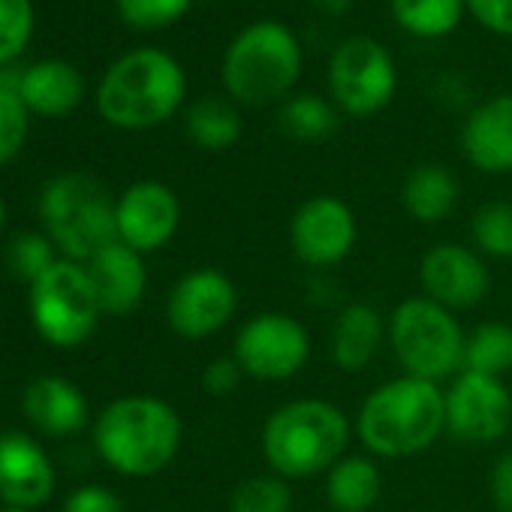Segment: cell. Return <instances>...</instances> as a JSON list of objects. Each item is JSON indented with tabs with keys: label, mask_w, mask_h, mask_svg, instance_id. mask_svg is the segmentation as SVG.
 Returning a JSON list of instances; mask_svg holds the SVG:
<instances>
[{
	"label": "cell",
	"mask_w": 512,
	"mask_h": 512,
	"mask_svg": "<svg viewBox=\"0 0 512 512\" xmlns=\"http://www.w3.org/2000/svg\"><path fill=\"white\" fill-rule=\"evenodd\" d=\"M353 428L374 458L419 455L446 431L443 389L410 374L386 380L362 401Z\"/></svg>",
	"instance_id": "cell-1"
},
{
	"label": "cell",
	"mask_w": 512,
	"mask_h": 512,
	"mask_svg": "<svg viewBox=\"0 0 512 512\" xmlns=\"http://www.w3.org/2000/svg\"><path fill=\"white\" fill-rule=\"evenodd\" d=\"M85 94V82L79 70L67 61H40L22 76V100L31 112L46 118L70 115Z\"/></svg>",
	"instance_id": "cell-21"
},
{
	"label": "cell",
	"mask_w": 512,
	"mask_h": 512,
	"mask_svg": "<svg viewBox=\"0 0 512 512\" xmlns=\"http://www.w3.org/2000/svg\"><path fill=\"white\" fill-rule=\"evenodd\" d=\"M190 4L193 0H118V13L127 25L154 31L178 22L190 10Z\"/></svg>",
	"instance_id": "cell-32"
},
{
	"label": "cell",
	"mask_w": 512,
	"mask_h": 512,
	"mask_svg": "<svg viewBox=\"0 0 512 512\" xmlns=\"http://www.w3.org/2000/svg\"><path fill=\"white\" fill-rule=\"evenodd\" d=\"M0 512H31V509H10V506H7V509H0Z\"/></svg>",
	"instance_id": "cell-41"
},
{
	"label": "cell",
	"mask_w": 512,
	"mask_h": 512,
	"mask_svg": "<svg viewBox=\"0 0 512 512\" xmlns=\"http://www.w3.org/2000/svg\"><path fill=\"white\" fill-rule=\"evenodd\" d=\"M232 356L244 377L269 383L290 380L311 359V335L296 317L284 311H266L250 317L238 329Z\"/></svg>",
	"instance_id": "cell-9"
},
{
	"label": "cell",
	"mask_w": 512,
	"mask_h": 512,
	"mask_svg": "<svg viewBox=\"0 0 512 512\" xmlns=\"http://www.w3.org/2000/svg\"><path fill=\"white\" fill-rule=\"evenodd\" d=\"M118 241L136 253L163 250L181 226V202L160 181H136L115 202Z\"/></svg>",
	"instance_id": "cell-14"
},
{
	"label": "cell",
	"mask_w": 512,
	"mask_h": 512,
	"mask_svg": "<svg viewBox=\"0 0 512 512\" xmlns=\"http://www.w3.org/2000/svg\"><path fill=\"white\" fill-rule=\"evenodd\" d=\"M34 31L31 0H0V67L22 55Z\"/></svg>",
	"instance_id": "cell-31"
},
{
	"label": "cell",
	"mask_w": 512,
	"mask_h": 512,
	"mask_svg": "<svg viewBox=\"0 0 512 512\" xmlns=\"http://www.w3.org/2000/svg\"><path fill=\"white\" fill-rule=\"evenodd\" d=\"M238 290L220 269L187 272L166 299V323L178 338L202 341L232 323Z\"/></svg>",
	"instance_id": "cell-12"
},
{
	"label": "cell",
	"mask_w": 512,
	"mask_h": 512,
	"mask_svg": "<svg viewBox=\"0 0 512 512\" xmlns=\"http://www.w3.org/2000/svg\"><path fill=\"white\" fill-rule=\"evenodd\" d=\"M464 7V0H392V16L413 37H446L458 28Z\"/></svg>",
	"instance_id": "cell-26"
},
{
	"label": "cell",
	"mask_w": 512,
	"mask_h": 512,
	"mask_svg": "<svg viewBox=\"0 0 512 512\" xmlns=\"http://www.w3.org/2000/svg\"><path fill=\"white\" fill-rule=\"evenodd\" d=\"M386 335H389V323L374 305L350 302L341 308L332 326V338H329L332 362L347 374L365 371L380 353Z\"/></svg>",
	"instance_id": "cell-20"
},
{
	"label": "cell",
	"mask_w": 512,
	"mask_h": 512,
	"mask_svg": "<svg viewBox=\"0 0 512 512\" xmlns=\"http://www.w3.org/2000/svg\"><path fill=\"white\" fill-rule=\"evenodd\" d=\"M28 290L31 323L46 344L58 350H76L97 332L103 308L85 263L61 256Z\"/></svg>",
	"instance_id": "cell-8"
},
{
	"label": "cell",
	"mask_w": 512,
	"mask_h": 512,
	"mask_svg": "<svg viewBox=\"0 0 512 512\" xmlns=\"http://www.w3.org/2000/svg\"><path fill=\"white\" fill-rule=\"evenodd\" d=\"M395 64L392 55L371 37H350L341 43L329 64V88L347 115L368 118L383 112L395 97Z\"/></svg>",
	"instance_id": "cell-10"
},
{
	"label": "cell",
	"mask_w": 512,
	"mask_h": 512,
	"mask_svg": "<svg viewBox=\"0 0 512 512\" xmlns=\"http://www.w3.org/2000/svg\"><path fill=\"white\" fill-rule=\"evenodd\" d=\"M184 70L160 49H136L115 61L97 88L100 115L121 130H148L172 118L184 100Z\"/></svg>",
	"instance_id": "cell-4"
},
{
	"label": "cell",
	"mask_w": 512,
	"mask_h": 512,
	"mask_svg": "<svg viewBox=\"0 0 512 512\" xmlns=\"http://www.w3.org/2000/svg\"><path fill=\"white\" fill-rule=\"evenodd\" d=\"M404 211L419 223H437L449 217L458 205V181L446 166L422 163L410 169L401 187Z\"/></svg>",
	"instance_id": "cell-23"
},
{
	"label": "cell",
	"mask_w": 512,
	"mask_h": 512,
	"mask_svg": "<svg viewBox=\"0 0 512 512\" xmlns=\"http://www.w3.org/2000/svg\"><path fill=\"white\" fill-rule=\"evenodd\" d=\"M115 202L103 181L88 172H64L40 193V217L64 260L91 263L100 250L118 241Z\"/></svg>",
	"instance_id": "cell-5"
},
{
	"label": "cell",
	"mask_w": 512,
	"mask_h": 512,
	"mask_svg": "<svg viewBox=\"0 0 512 512\" xmlns=\"http://www.w3.org/2000/svg\"><path fill=\"white\" fill-rule=\"evenodd\" d=\"M314 4H317L323 13H329V16H341V13L350 10L353 0H314Z\"/></svg>",
	"instance_id": "cell-39"
},
{
	"label": "cell",
	"mask_w": 512,
	"mask_h": 512,
	"mask_svg": "<svg viewBox=\"0 0 512 512\" xmlns=\"http://www.w3.org/2000/svg\"><path fill=\"white\" fill-rule=\"evenodd\" d=\"M4 226H7V202L0 199V229H4Z\"/></svg>",
	"instance_id": "cell-40"
},
{
	"label": "cell",
	"mask_w": 512,
	"mask_h": 512,
	"mask_svg": "<svg viewBox=\"0 0 512 512\" xmlns=\"http://www.w3.org/2000/svg\"><path fill=\"white\" fill-rule=\"evenodd\" d=\"M28 112L22 94H0V166L19 157L28 139Z\"/></svg>",
	"instance_id": "cell-33"
},
{
	"label": "cell",
	"mask_w": 512,
	"mask_h": 512,
	"mask_svg": "<svg viewBox=\"0 0 512 512\" xmlns=\"http://www.w3.org/2000/svg\"><path fill=\"white\" fill-rule=\"evenodd\" d=\"M461 151L479 172H512V94L491 97L467 115L461 127Z\"/></svg>",
	"instance_id": "cell-18"
},
{
	"label": "cell",
	"mask_w": 512,
	"mask_h": 512,
	"mask_svg": "<svg viewBox=\"0 0 512 512\" xmlns=\"http://www.w3.org/2000/svg\"><path fill=\"white\" fill-rule=\"evenodd\" d=\"M461 323L428 296L404 299L389 317V344L404 374L440 383L464 368Z\"/></svg>",
	"instance_id": "cell-7"
},
{
	"label": "cell",
	"mask_w": 512,
	"mask_h": 512,
	"mask_svg": "<svg viewBox=\"0 0 512 512\" xmlns=\"http://www.w3.org/2000/svg\"><path fill=\"white\" fill-rule=\"evenodd\" d=\"M187 136L205 151H223L241 139V115L235 106L217 97H205L187 112Z\"/></svg>",
	"instance_id": "cell-24"
},
{
	"label": "cell",
	"mask_w": 512,
	"mask_h": 512,
	"mask_svg": "<svg viewBox=\"0 0 512 512\" xmlns=\"http://www.w3.org/2000/svg\"><path fill=\"white\" fill-rule=\"evenodd\" d=\"M184 440L181 416L154 395H124L94 422V449L121 476L145 479L166 470Z\"/></svg>",
	"instance_id": "cell-2"
},
{
	"label": "cell",
	"mask_w": 512,
	"mask_h": 512,
	"mask_svg": "<svg viewBox=\"0 0 512 512\" xmlns=\"http://www.w3.org/2000/svg\"><path fill=\"white\" fill-rule=\"evenodd\" d=\"M85 266L97 290L103 317H127L142 305L148 290V272L142 253H136L121 241H112Z\"/></svg>",
	"instance_id": "cell-17"
},
{
	"label": "cell",
	"mask_w": 512,
	"mask_h": 512,
	"mask_svg": "<svg viewBox=\"0 0 512 512\" xmlns=\"http://www.w3.org/2000/svg\"><path fill=\"white\" fill-rule=\"evenodd\" d=\"M488 377H500L512 371V326L506 323H482L464 341V368Z\"/></svg>",
	"instance_id": "cell-25"
},
{
	"label": "cell",
	"mask_w": 512,
	"mask_h": 512,
	"mask_svg": "<svg viewBox=\"0 0 512 512\" xmlns=\"http://www.w3.org/2000/svg\"><path fill=\"white\" fill-rule=\"evenodd\" d=\"M55 464L25 431L0 434V500L10 509H40L55 494Z\"/></svg>",
	"instance_id": "cell-16"
},
{
	"label": "cell",
	"mask_w": 512,
	"mask_h": 512,
	"mask_svg": "<svg viewBox=\"0 0 512 512\" xmlns=\"http://www.w3.org/2000/svg\"><path fill=\"white\" fill-rule=\"evenodd\" d=\"M22 76L25 70H13V67H0V94H22Z\"/></svg>",
	"instance_id": "cell-38"
},
{
	"label": "cell",
	"mask_w": 512,
	"mask_h": 512,
	"mask_svg": "<svg viewBox=\"0 0 512 512\" xmlns=\"http://www.w3.org/2000/svg\"><path fill=\"white\" fill-rule=\"evenodd\" d=\"M302 73V49L290 28L256 22L226 49L223 85L244 106H269L290 94Z\"/></svg>",
	"instance_id": "cell-6"
},
{
	"label": "cell",
	"mask_w": 512,
	"mask_h": 512,
	"mask_svg": "<svg viewBox=\"0 0 512 512\" xmlns=\"http://www.w3.org/2000/svg\"><path fill=\"white\" fill-rule=\"evenodd\" d=\"M347 413L326 398H296L281 404L263 425V455L284 479L329 473L350 446Z\"/></svg>",
	"instance_id": "cell-3"
},
{
	"label": "cell",
	"mask_w": 512,
	"mask_h": 512,
	"mask_svg": "<svg viewBox=\"0 0 512 512\" xmlns=\"http://www.w3.org/2000/svg\"><path fill=\"white\" fill-rule=\"evenodd\" d=\"M58 260L61 256L55 253V244L46 232H19L7 244V269L28 287L40 281Z\"/></svg>",
	"instance_id": "cell-29"
},
{
	"label": "cell",
	"mask_w": 512,
	"mask_h": 512,
	"mask_svg": "<svg viewBox=\"0 0 512 512\" xmlns=\"http://www.w3.org/2000/svg\"><path fill=\"white\" fill-rule=\"evenodd\" d=\"M446 431L470 446H488L512 428V392L500 377L458 371L443 389Z\"/></svg>",
	"instance_id": "cell-11"
},
{
	"label": "cell",
	"mask_w": 512,
	"mask_h": 512,
	"mask_svg": "<svg viewBox=\"0 0 512 512\" xmlns=\"http://www.w3.org/2000/svg\"><path fill=\"white\" fill-rule=\"evenodd\" d=\"M22 404H25V416L31 419V425L49 437L79 434L91 416L85 392L73 380L58 377V374L37 377L34 383H28Z\"/></svg>",
	"instance_id": "cell-19"
},
{
	"label": "cell",
	"mask_w": 512,
	"mask_h": 512,
	"mask_svg": "<svg viewBox=\"0 0 512 512\" xmlns=\"http://www.w3.org/2000/svg\"><path fill=\"white\" fill-rule=\"evenodd\" d=\"M229 512H293V485L278 473H256L235 485Z\"/></svg>",
	"instance_id": "cell-28"
},
{
	"label": "cell",
	"mask_w": 512,
	"mask_h": 512,
	"mask_svg": "<svg viewBox=\"0 0 512 512\" xmlns=\"http://www.w3.org/2000/svg\"><path fill=\"white\" fill-rule=\"evenodd\" d=\"M488 491H491V503L497 512H512V452H503L494 461Z\"/></svg>",
	"instance_id": "cell-37"
},
{
	"label": "cell",
	"mask_w": 512,
	"mask_h": 512,
	"mask_svg": "<svg viewBox=\"0 0 512 512\" xmlns=\"http://www.w3.org/2000/svg\"><path fill=\"white\" fill-rule=\"evenodd\" d=\"M383 494V473L368 455H344L326 473V500L335 512H371Z\"/></svg>",
	"instance_id": "cell-22"
},
{
	"label": "cell",
	"mask_w": 512,
	"mask_h": 512,
	"mask_svg": "<svg viewBox=\"0 0 512 512\" xmlns=\"http://www.w3.org/2000/svg\"><path fill=\"white\" fill-rule=\"evenodd\" d=\"M359 238L356 214L338 196H311L290 220V244L311 269L344 263Z\"/></svg>",
	"instance_id": "cell-13"
},
{
	"label": "cell",
	"mask_w": 512,
	"mask_h": 512,
	"mask_svg": "<svg viewBox=\"0 0 512 512\" xmlns=\"http://www.w3.org/2000/svg\"><path fill=\"white\" fill-rule=\"evenodd\" d=\"M473 244L494 260H512V202H488L473 214Z\"/></svg>",
	"instance_id": "cell-30"
},
{
	"label": "cell",
	"mask_w": 512,
	"mask_h": 512,
	"mask_svg": "<svg viewBox=\"0 0 512 512\" xmlns=\"http://www.w3.org/2000/svg\"><path fill=\"white\" fill-rule=\"evenodd\" d=\"M241 377H244V371H241V365L235 362V356H217V359H211L208 368L202 371V386H205L208 395L226 398V395H232V392L238 389Z\"/></svg>",
	"instance_id": "cell-34"
},
{
	"label": "cell",
	"mask_w": 512,
	"mask_h": 512,
	"mask_svg": "<svg viewBox=\"0 0 512 512\" xmlns=\"http://www.w3.org/2000/svg\"><path fill=\"white\" fill-rule=\"evenodd\" d=\"M464 4L479 25L512 37V0H464Z\"/></svg>",
	"instance_id": "cell-36"
},
{
	"label": "cell",
	"mask_w": 512,
	"mask_h": 512,
	"mask_svg": "<svg viewBox=\"0 0 512 512\" xmlns=\"http://www.w3.org/2000/svg\"><path fill=\"white\" fill-rule=\"evenodd\" d=\"M278 121H281V130L299 142H326L329 136H335L338 124H341L335 106L314 94H302V97H293L290 103H284Z\"/></svg>",
	"instance_id": "cell-27"
},
{
	"label": "cell",
	"mask_w": 512,
	"mask_h": 512,
	"mask_svg": "<svg viewBox=\"0 0 512 512\" xmlns=\"http://www.w3.org/2000/svg\"><path fill=\"white\" fill-rule=\"evenodd\" d=\"M419 284L431 302L443 305L446 311H464L488 296L491 275L476 250L455 241H440L422 256Z\"/></svg>",
	"instance_id": "cell-15"
},
{
	"label": "cell",
	"mask_w": 512,
	"mask_h": 512,
	"mask_svg": "<svg viewBox=\"0 0 512 512\" xmlns=\"http://www.w3.org/2000/svg\"><path fill=\"white\" fill-rule=\"evenodd\" d=\"M64 512H124V503L115 491L103 485H82L64 500Z\"/></svg>",
	"instance_id": "cell-35"
}]
</instances>
